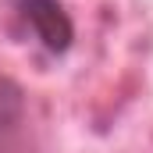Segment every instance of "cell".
Masks as SVG:
<instances>
[{"label":"cell","instance_id":"1","mask_svg":"<svg viewBox=\"0 0 153 153\" xmlns=\"http://www.w3.org/2000/svg\"><path fill=\"white\" fill-rule=\"evenodd\" d=\"M18 14L50 53H64L71 46L75 22H71V14L64 11L61 0H18Z\"/></svg>","mask_w":153,"mask_h":153},{"label":"cell","instance_id":"2","mask_svg":"<svg viewBox=\"0 0 153 153\" xmlns=\"http://www.w3.org/2000/svg\"><path fill=\"white\" fill-rule=\"evenodd\" d=\"M22 117H25V96H22L18 82L0 78V143H7L22 128Z\"/></svg>","mask_w":153,"mask_h":153}]
</instances>
